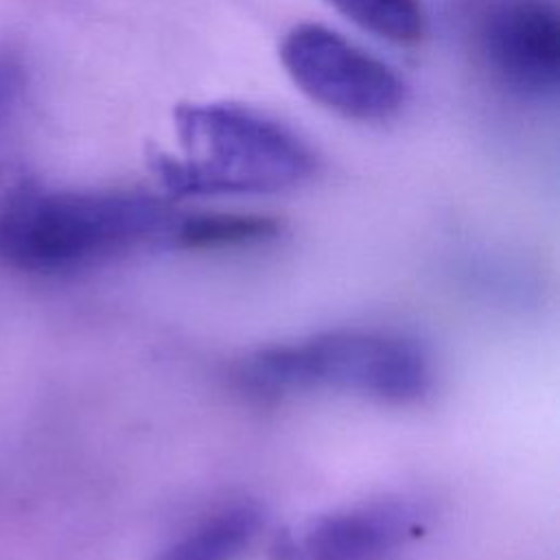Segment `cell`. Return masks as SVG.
Instances as JSON below:
<instances>
[{
	"label": "cell",
	"instance_id": "obj_9",
	"mask_svg": "<svg viewBox=\"0 0 560 560\" xmlns=\"http://www.w3.org/2000/svg\"><path fill=\"white\" fill-rule=\"evenodd\" d=\"M359 28L392 44L411 46L427 33L420 0H324Z\"/></svg>",
	"mask_w": 560,
	"mask_h": 560
},
{
	"label": "cell",
	"instance_id": "obj_6",
	"mask_svg": "<svg viewBox=\"0 0 560 560\" xmlns=\"http://www.w3.org/2000/svg\"><path fill=\"white\" fill-rule=\"evenodd\" d=\"M422 532L409 501L378 499L313 516L271 545L273 560H389Z\"/></svg>",
	"mask_w": 560,
	"mask_h": 560
},
{
	"label": "cell",
	"instance_id": "obj_1",
	"mask_svg": "<svg viewBox=\"0 0 560 560\" xmlns=\"http://www.w3.org/2000/svg\"><path fill=\"white\" fill-rule=\"evenodd\" d=\"M177 153L149 162L173 197L265 195L295 188L317 171L313 149L280 120L238 103H182L173 112Z\"/></svg>",
	"mask_w": 560,
	"mask_h": 560
},
{
	"label": "cell",
	"instance_id": "obj_7",
	"mask_svg": "<svg viewBox=\"0 0 560 560\" xmlns=\"http://www.w3.org/2000/svg\"><path fill=\"white\" fill-rule=\"evenodd\" d=\"M260 527L258 505L232 503L192 525L155 560H236L256 540Z\"/></svg>",
	"mask_w": 560,
	"mask_h": 560
},
{
	"label": "cell",
	"instance_id": "obj_5",
	"mask_svg": "<svg viewBox=\"0 0 560 560\" xmlns=\"http://www.w3.org/2000/svg\"><path fill=\"white\" fill-rule=\"evenodd\" d=\"M477 50L497 81L542 96L560 81V13L551 0H490L475 26Z\"/></svg>",
	"mask_w": 560,
	"mask_h": 560
},
{
	"label": "cell",
	"instance_id": "obj_2",
	"mask_svg": "<svg viewBox=\"0 0 560 560\" xmlns=\"http://www.w3.org/2000/svg\"><path fill=\"white\" fill-rule=\"evenodd\" d=\"M168 228L162 199L136 188H22L0 201V260L28 273L107 262Z\"/></svg>",
	"mask_w": 560,
	"mask_h": 560
},
{
	"label": "cell",
	"instance_id": "obj_10",
	"mask_svg": "<svg viewBox=\"0 0 560 560\" xmlns=\"http://www.w3.org/2000/svg\"><path fill=\"white\" fill-rule=\"evenodd\" d=\"M24 85V70L18 57L0 52V125L18 103Z\"/></svg>",
	"mask_w": 560,
	"mask_h": 560
},
{
	"label": "cell",
	"instance_id": "obj_3",
	"mask_svg": "<svg viewBox=\"0 0 560 560\" xmlns=\"http://www.w3.org/2000/svg\"><path fill=\"white\" fill-rule=\"evenodd\" d=\"M247 389L278 396L335 389L387 402H411L431 387L424 350L400 335L339 328L252 352L238 372Z\"/></svg>",
	"mask_w": 560,
	"mask_h": 560
},
{
	"label": "cell",
	"instance_id": "obj_4",
	"mask_svg": "<svg viewBox=\"0 0 560 560\" xmlns=\"http://www.w3.org/2000/svg\"><path fill=\"white\" fill-rule=\"evenodd\" d=\"M278 52L298 90L341 118L381 122L405 103L394 68L322 24L293 26Z\"/></svg>",
	"mask_w": 560,
	"mask_h": 560
},
{
	"label": "cell",
	"instance_id": "obj_8",
	"mask_svg": "<svg viewBox=\"0 0 560 560\" xmlns=\"http://www.w3.org/2000/svg\"><path fill=\"white\" fill-rule=\"evenodd\" d=\"M166 230L177 249L206 252L269 243L280 234L282 223L267 214L201 212L184 217Z\"/></svg>",
	"mask_w": 560,
	"mask_h": 560
}]
</instances>
